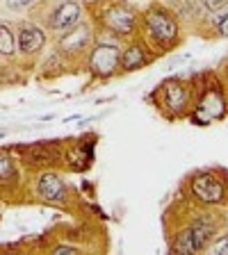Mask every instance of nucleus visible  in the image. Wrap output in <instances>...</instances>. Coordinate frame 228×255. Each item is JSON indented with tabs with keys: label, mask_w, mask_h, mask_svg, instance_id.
I'll list each match as a JSON object with an SVG mask.
<instances>
[{
	"label": "nucleus",
	"mask_w": 228,
	"mask_h": 255,
	"mask_svg": "<svg viewBox=\"0 0 228 255\" xmlns=\"http://www.w3.org/2000/svg\"><path fill=\"white\" fill-rule=\"evenodd\" d=\"M165 96H167V105L174 112L185 110L187 101H190V94H187V89L181 82H169V85L165 87Z\"/></svg>",
	"instance_id": "obj_11"
},
{
	"label": "nucleus",
	"mask_w": 228,
	"mask_h": 255,
	"mask_svg": "<svg viewBox=\"0 0 228 255\" xmlns=\"http://www.w3.org/2000/svg\"><path fill=\"white\" fill-rule=\"evenodd\" d=\"M16 43H18V50L23 55H34L37 50H41L43 43H46V34H43L41 27L37 25H23L16 34Z\"/></svg>",
	"instance_id": "obj_8"
},
{
	"label": "nucleus",
	"mask_w": 228,
	"mask_h": 255,
	"mask_svg": "<svg viewBox=\"0 0 228 255\" xmlns=\"http://www.w3.org/2000/svg\"><path fill=\"white\" fill-rule=\"evenodd\" d=\"M91 43V27L89 25H75L73 30H69V34H64L62 41H59V48H62V53L66 55H78L82 53L87 46Z\"/></svg>",
	"instance_id": "obj_7"
},
{
	"label": "nucleus",
	"mask_w": 228,
	"mask_h": 255,
	"mask_svg": "<svg viewBox=\"0 0 228 255\" xmlns=\"http://www.w3.org/2000/svg\"><path fill=\"white\" fill-rule=\"evenodd\" d=\"M213 23L217 25L219 34L228 37V7H224V9H219V11H217V16L213 18Z\"/></svg>",
	"instance_id": "obj_15"
},
{
	"label": "nucleus",
	"mask_w": 228,
	"mask_h": 255,
	"mask_svg": "<svg viewBox=\"0 0 228 255\" xmlns=\"http://www.w3.org/2000/svg\"><path fill=\"white\" fill-rule=\"evenodd\" d=\"M23 157L27 164H53L57 159V150L48 143H37V146L23 148Z\"/></svg>",
	"instance_id": "obj_10"
},
{
	"label": "nucleus",
	"mask_w": 228,
	"mask_h": 255,
	"mask_svg": "<svg viewBox=\"0 0 228 255\" xmlns=\"http://www.w3.org/2000/svg\"><path fill=\"white\" fill-rule=\"evenodd\" d=\"M197 2H199V7H203L208 11H219L224 7H228V0H197Z\"/></svg>",
	"instance_id": "obj_17"
},
{
	"label": "nucleus",
	"mask_w": 228,
	"mask_h": 255,
	"mask_svg": "<svg viewBox=\"0 0 228 255\" xmlns=\"http://www.w3.org/2000/svg\"><path fill=\"white\" fill-rule=\"evenodd\" d=\"M16 178V171H14V162H11L9 155L0 153V182H9Z\"/></svg>",
	"instance_id": "obj_14"
},
{
	"label": "nucleus",
	"mask_w": 228,
	"mask_h": 255,
	"mask_svg": "<svg viewBox=\"0 0 228 255\" xmlns=\"http://www.w3.org/2000/svg\"><path fill=\"white\" fill-rule=\"evenodd\" d=\"M53 253H55V255H64V253L71 255V253H80V251H78V249H73V246H57V249H55Z\"/></svg>",
	"instance_id": "obj_19"
},
{
	"label": "nucleus",
	"mask_w": 228,
	"mask_h": 255,
	"mask_svg": "<svg viewBox=\"0 0 228 255\" xmlns=\"http://www.w3.org/2000/svg\"><path fill=\"white\" fill-rule=\"evenodd\" d=\"M119 62H121L119 48L112 46V43H98L89 55V69L96 78H110V75H114L119 69Z\"/></svg>",
	"instance_id": "obj_3"
},
{
	"label": "nucleus",
	"mask_w": 228,
	"mask_h": 255,
	"mask_svg": "<svg viewBox=\"0 0 228 255\" xmlns=\"http://www.w3.org/2000/svg\"><path fill=\"white\" fill-rule=\"evenodd\" d=\"M14 32H11L9 25H5V23H0V55H5V57H9V55H14Z\"/></svg>",
	"instance_id": "obj_13"
},
{
	"label": "nucleus",
	"mask_w": 228,
	"mask_h": 255,
	"mask_svg": "<svg viewBox=\"0 0 228 255\" xmlns=\"http://www.w3.org/2000/svg\"><path fill=\"white\" fill-rule=\"evenodd\" d=\"M39 194H41V198H46V201L62 203L64 198H66V187L59 180V175L43 173L41 178H39Z\"/></svg>",
	"instance_id": "obj_9"
},
{
	"label": "nucleus",
	"mask_w": 228,
	"mask_h": 255,
	"mask_svg": "<svg viewBox=\"0 0 228 255\" xmlns=\"http://www.w3.org/2000/svg\"><path fill=\"white\" fill-rule=\"evenodd\" d=\"M144 25L149 30L151 39L155 43H160L162 48H169L178 41V34H181V27H178V21L176 16L171 14L165 7H151L146 14H144Z\"/></svg>",
	"instance_id": "obj_1"
},
{
	"label": "nucleus",
	"mask_w": 228,
	"mask_h": 255,
	"mask_svg": "<svg viewBox=\"0 0 228 255\" xmlns=\"http://www.w3.org/2000/svg\"><path fill=\"white\" fill-rule=\"evenodd\" d=\"M213 235H215L213 219L208 217V214H201V217L192 223L185 233L178 235V239L174 242V246H171V249H174L176 253H183V255L197 253V251H203L208 244H210Z\"/></svg>",
	"instance_id": "obj_2"
},
{
	"label": "nucleus",
	"mask_w": 228,
	"mask_h": 255,
	"mask_svg": "<svg viewBox=\"0 0 228 255\" xmlns=\"http://www.w3.org/2000/svg\"><path fill=\"white\" fill-rule=\"evenodd\" d=\"M149 62V57H146V53H144V48L139 46V43H133L130 48H126V53L121 55V69L126 71H135L139 69V66H144V64Z\"/></svg>",
	"instance_id": "obj_12"
},
{
	"label": "nucleus",
	"mask_w": 228,
	"mask_h": 255,
	"mask_svg": "<svg viewBox=\"0 0 228 255\" xmlns=\"http://www.w3.org/2000/svg\"><path fill=\"white\" fill-rule=\"evenodd\" d=\"M80 18H82V7H80L78 2H73V0H64L62 5L50 14L48 25L55 32H69L78 25Z\"/></svg>",
	"instance_id": "obj_5"
},
{
	"label": "nucleus",
	"mask_w": 228,
	"mask_h": 255,
	"mask_svg": "<svg viewBox=\"0 0 228 255\" xmlns=\"http://www.w3.org/2000/svg\"><path fill=\"white\" fill-rule=\"evenodd\" d=\"M213 253H217V255H224V253H228V235H224V237L219 239L217 244L213 246Z\"/></svg>",
	"instance_id": "obj_18"
},
{
	"label": "nucleus",
	"mask_w": 228,
	"mask_h": 255,
	"mask_svg": "<svg viewBox=\"0 0 228 255\" xmlns=\"http://www.w3.org/2000/svg\"><path fill=\"white\" fill-rule=\"evenodd\" d=\"M103 23H105V25L110 27L112 32H114V34H121V37H126V34H133L135 23H137V16H135V11L130 9V7L114 5V7H110V9L105 11V16H103Z\"/></svg>",
	"instance_id": "obj_6"
},
{
	"label": "nucleus",
	"mask_w": 228,
	"mask_h": 255,
	"mask_svg": "<svg viewBox=\"0 0 228 255\" xmlns=\"http://www.w3.org/2000/svg\"><path fill=\"white\" fill-rule=\"evenodd\" d=\"M192 194L199 198V201L208 203V205H217V203L224 201L226 196V189L224 185L210 173H201L192 180Z\"/></svg>",
	"instance_id": "obj_4"
},
{
	"label": "nucleus",
	"mask_w": 228,
	"mask_h": 255,
	"mask_svg": "<svg viewBox=\"0 0 228 255\" xmlns=\"http://www.w3.org/2000/svg\"><path fill=\"white\" fill-rule=\"evenodd\" d=\"M37 2L39 0H5V7L11 11H23V9H27V7L37 5Z\"/></svg>",
	"instance_id": "obj_16"
}]
</instances>
